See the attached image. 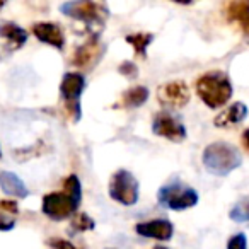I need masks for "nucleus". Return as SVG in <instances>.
<instances>
[{
	"label": "nucleus",
	"mask_w": 249,
	"mask_h": 249,
	"mask_svg": "<svg viewBox=\"0 0 249 249\" xmlns=\"http://www.w3.org/2000/svg\"><path fill=\"white\" fill-rule=\"evenodd\" d=\"M195 87H196L200 99L212 109H217V107L227 104L232 96V84L229 77L222 72L203 73L195 82Z\"/></svg>",
	"instance_id": "1"
},
{
	"label": "nucleus",
	"mask_w": 249,
	"mask_h": 249,
	"mask_svg": "<svg viewBox=\"0 0 249 249\" xmlns=\"http://www.w3.org/2000/svg\"><path fill=\"white\" fill-rule=\"evenodd\" d=\"M203 166L213 176H227L234 169H237L242 162L241 154L234 145L225 142L210 143L203 150Z\"/></svg>",
	"instance_id": "2"
},
{
	"label": "nucleus",
	"mask_w": 249,
	"mask_h": 249,
	"mask_svg": "<svg viewBox=\"0 0 249 249\" xmlns=\"http://www.w3.org/2000/svg\"><path fill=\"white\" fill-rule=\"evenodd\" d=\"M157 201L160 207L169 208V210H188L198 203V193L196 190L181 184L179 181H174L171 184H166L157 193Z\"/></svg>",
	"instance_id": "3"
},
{
	"label": "nucleus",
	"mask_w": 249,
	"mask_h": 249,
	"mask_svg": "<svg viewBox=\"0 0 249 249\" xmlns=\"http://www.w3.org/2000/svg\"><path fill=\"white\" fill-rule=\"evenodd\" d=\"M80 203V198L73 196L69 191H55L48 193L43 198V213L52 220H65L75 213L77 207Z\"/></svg>",
	"instance_id": "4"
},
{
	"label": "nucleus",
	"mask_w": 249,
	"mask_h": 249,
	"mask_svg": "<svg viewBox=\"0 0 249 249\" xmlns=\"http://www.w3.org/2000/svg\"><path fill=\"white\" fill-rule=\"evenodd\" d=\"M109 196L124 207H132L139 201V181L132 173L120 169L109 181Z\"/></svg>",
	"instance_id": "5"
},
{
	"label": "nucleus",
	"mask_w": 249,
	"mask_h": 249,
	"mask_svg": "<svg viewBox=\"0 0 249 249\" xmlns=\"http://www.w3.org/2000/svg\"><path fill=\"white\" fill-rule=\"evenodd\" d=\"M86 89V77L79 72H69L63 75L60 84V94H62L65 106L73 120L80 118V96Z\"/></svg>",
	"instance_id": "6"
},
{
	"label": "nucleus",
	"mask_w": 249,
	"mask_h": 249,
	"mask_svg": "<svg viewBox=\"0 0 249 249\" xmlns=\"http://www.w3.org/2000/svg\"><path fill=\"white\" fill-rule=\"evenodd\" d=\"M60 11L65 16L79 21L86 22V24H101L103 26L104 19L107 18V11L103 4H96V2H67V4L60 5Z\"/></svg>",
	"instance_id": "7"
},
{
	"label": "nucleus",
	"mask_w": 249,
	"mask_h": 249,
	"mask_svg": "<svg viewBox=\"0 0 249 249\" xmlns=\"http://www.w3.org/2000/svg\"><path fill=\"white\" fill-rule=\"evenodd\" d=\"M157 97H159V103L167 109H179L190 103L191 94L184 82L173 80V82H166L159 87Z\"/></svg>",
	"instance_id": "8"
},
{
	"label": "nucleus",
	"mask_w": 249,
	"mask_h": 249,
	"mask_svg": "<svg viewBox=\"0 0 249 249\" xmlns=\"http://www.w3.org/2000/svg\"><path fill=\"white\" fill-rule=\"evenodd\" d=\"M152 132L156 135L167 139L171 142H183L186 139V128L178 118H174L171 113H159L154 118Z\"/></svg>",
	"instance_id": "9"
},
{
	"label": "nucleus",
	"mask_w": 249,
	"mask_h": 249,
	"mask_svg": "<svg viewBox=\"0 0 249 249\" xmlns=\"http://www.w3.org/2000/svg\"><path fill=\"white\" fill-rule=\"evenodd\" d=\"M137 234L143 235L149 239H157V241H169L173 237L174 227L169 220H149V222H140L135 227Z\"/></svg>",
	"instance_id": "10"
},
{
	"label": "nucleus",
	"mask_w": 249,
	"mask_h": 249,
	"mask_svg": "<svg viewBox=\"0 0 249 249\" xmlns=\"http://www.w3.org/2000/svg\"><path fill=\"white\" fill-rule=\"evenodd\" d=\"M33 33L39 41L46 43L53 48L62 50L65 46V36H63L62 28L55 22H36L33 26Z\"/></svg>",
	"instance_id": "11"
},
{
	"label": "nucleus",
	"mask_w": 249,
	"mask_h": 249,
	"mask_svg": "<svg viewBox=\"0 0 249 249\" xmlns=\"http://www.w3.org/2000/svg\"><path fill=\"white\" fill-rule=\"evenodd\" d=\"M246 116H248V106L244 103H234L215 116L213 124L217 128H232L241 121H244Z\"/></svg>",
	"instance_id": "12"
},
{
	"label": "nucleus",
	"mask_w": 249,
	"mask_h": 249,
	"mask_svg": "<svg viewBox=\"0 0 249 249\" xmlns=\"http://www.w3.org/2000/svg\"><path fill=\"white\" fill-rule=\"evenodd\" d=\"M101 56V46L97 43V38L94 36L92 39L86 41L82 46H79L73 55V65L77 67H82V69H89L90 65L97 62V58Z\"/></svg>",
	"instance_id": "13"
},
{
	"label": "nucleus",
	"mask_w": 249,
	"mask_h": 249,
	"mask_svg": "<svg viewBox=\"0 0 249 249\" xmlns=\"http://www.w3.org/2000/svg\"><path fill=\"white\" fill-rule=\"evenodd\" d=\"M0 188L7 195H11V196H18V198L28 196V188L22 183V179L19 176H16L14 173H9V171H2L0 173Z\"/></svg>",
	"instance_id": "14"
},
{
	"label": "nucleus",
	"mask_w": 249,
	"mask_h": 249,
	"mask_svg": "<svg viewBox=\"0 0 249 249\" xmlns=\"http://www.w3.org/2000/svg\"><path fill=\"white\" fill-rule=\"evenodd\" d=\"M0 36L5 38L14 45V48H21L26 41H28V33L21 28V26L14 24V22H2L0 24Z\"/></svg>",
	"instance_id": "15"
},
{
	"label": "nucleus",
	"mask_w": 249,
	"mask_h": 249,
	"mask_svg": "<svg viewBox=\"0 0 249 249\" xmlns=\"http://www.w3.org/2000/svg\"><path fill=\"white\" fill-rule=\"evenodd\" d=\"M227 16L231 21L239 22L242 31L249 36V2H232L227 7Z\"/></svg>",
	"instance_id": "16"
},
{
	"label": "nucleus",
	"mask_w": 249,
	"mask_h": 249,
	"mask_svg": "<svg viewBox=\"0 0 249 249\" xmlns=\"http://www.w3.org/2000/svg\"><path fill=\"white\" fill-rule=\"evenodd\" d=\"M147 99H149V89L145 86H135L123 92L120 104L124 107H140L142 104H145Z\"/></svg>",
	"instance_id": "17"
},
{
	"label": "nucleus",
	"mask_w": 249,
	"mask_h": 249,
	"mask_svg": "<svg viewBox=\"0 0 249 249\" xmlns=\"http://www.w3.org/2000/svg\"><path fill=\"white\" fill-rule=\"evenodd\" d=\"M19 208L16 201L0 200V231H11L16 224V215Z\"/></svg>",
	"instance_id": "18"
},
{
	"label": "nucleus",
	"mask_w": 249,
	"mask_h": 249,
	"mask_svg": "<svg viewBox=\"0 0 249 249\" xmlns=\"http://www.w3.org/2000/svg\"><path fill=\"white\" fill-rule=\"evenodd\" d=\"M154 35L150 33H135V35H128L124 38V41L130 43V45L135 48V53L139 56H145L147 53V46L152 43Z\"/></svg>",
	"instance_id": "19"
},
{
	"label": "nucleus",
	"mask_w": 249,
	"mask_h": 249,
	"mask_svg": "<svg viewBox=\"0 0 249 249\" xmlns=\"http://www.w3.org/2000/svg\"><path fill=\"white\" fill-rule=\"evenodd\" d=\"M94 227H96V224H94V220L87 213L77 215V217L73 218V222H72V229H73V231H79V232L92 231Z\"/></svg>",
	"instance_id": "20"
},
{
	"label": "nucleus",
	"mask_w": 249,
	"mask_h": 249,
	"mask_svg": "<svg viewBox=\"0 0 249 249\" xmlns=\"http://www.w3.org/2000/svg\"><path fill=\"white\" fill-rule=\"evenodd\" d=\"M231 218L232 220H237V222H246L249 220V205H237L234 210L231 212Z\"/></svg>",
	"instance_id": "21"
},
{
	"label": "nucleus",
	"mask_w": 249,
	"mask_h": 249,
	"mask_svg": "<svg viewBox=\"0 0 249 249\" xmlns=\"http://www.w3.org/2000/svg\"><path fill=\"white\" fill-rule=\"evenodd\" d=\"M227 249H248V237L244 234H235L227 241Z\"/></svg>",
	"instance_id": "22"
},
{
	"label": "nucleus",
	"mask_w": 249,
	"mask_h": 249,
	"mask_svg": "<svg viewBox=\"0 0 249 249\" xmlns=\"http://www.w3.org/2000/svg\"><path fill=\"white\" fill-rule=\"evenodd\" d=\"M118 70H120V73H123L124 77H128V79H133V77H137V73H139L137 65L132 62H123Z\"/></svg>",
	"instance_id": "23"
},
{
	"label": "nucleus",
	"mask_w": 249,
	"mask_h": 249,
	"mask_svg": "<svg viewBox=\"0 0 249 249\" xmlns=\"http://www.w3.org/2000/svg\"><path fill=\"white\" fill-rule=\"evenodd\" d=\"M50 244H52L55 249H79V248H75L72 242L65 241V239H52Z\"/></svg>",
	"instance_id": "24"
},
{
	"label": "nucleus",
	"mask_w": 249,
	"mask_h": 249,
	"mask_svg": "<svg viewBox=\"0 0 249 249\" xmlns=\"http://www.w3.org/2000/svg\"><path fill=\"white\" fill-rule=\"evenodd\" d=\"M242 143H244L246 150H249V128L246 130L244 133H242Z\"/></svg>",
	"instance_id": "25"
},
{
	"label": "nucleus",
	"mask_w": 249,
	"mask_h": 249,
	"mask_svg": "<svg viewBox=\"0 0 249 249\" xmlns=\"http://www.w3.org/2000/svg\"><path fill=\"white\" fill-rule=\"evenodd\" d=\"M154 249H167V248H164V246H156Z\"/></svg>",
	"instance_id": "26"
},
{
	"label": "nucleus",
	"mask_w": 249,
	"mask_h": 249,
	"mask_svg": "<svg viewBox=\"0 0 249 249\" xmlns=\"http://www.w3.org/2000/svg\"><path fill=\"white\" fill-rule=\"evenodd\" d=\"M0 156H2V152H0Z\"/></svg>",
	"instance_id": "27"
}]
</instances>
